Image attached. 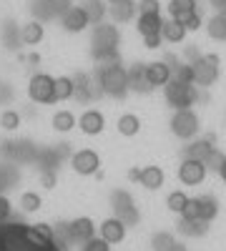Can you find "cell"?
<instances>
[{
  "instance_id": "1",
  "label": "cell",
  "mask_w": 226,
  "mask_h": 251,
  "mask_svg": "<svg viewBox=\"0 0 226 251\" xmlns=\"http://www.w3.org/2000/svg\"><path fill=\"white\" fill-rule=\"evenodd\" d=\"M199 86L194 83H178V80H169L163 86V96H166V103L174 111H186L191 106H196L199 100Z\"/></svg>"
},
{
  "instance_id": "2",
  "label": "cell",
  "mask_w": 226,
  "mask_h": 251,
  "mask_svg": "<svg viewBox=\"0 0 226 251\" xmlns=\"http://www.w3.org/2000/svg\"><path fill=\"white\" fill-rule=\"evenodd\" d=\"M169 126H171V133L176 138H181V141H194L199 136V131H201V121H199V116H196L194 108L176 111L171 116V123Z\"/></svg>"
},
{
  "instance_id": "3",
  "label": "cell",
  "mask_w": 226,
  "mask_h": 251,
  "mask_svg": "<svg viewBox=\"0 0 226 251\" xmlns=\"http://www.w3.org/2000/svg\"><path fill=\"white\" fill-rule=\"evenodd\" d=\"M194 71V86L199 88H209L219 78V55H201L199 60L191 63Z\"/></svg>"
},
{
  "instance_id": "4",
  "label": "cell",
  "mask_w": 226,
  "mask_h": 251,
  "mask_svg": "<svg viewBox=\"0 0 226 251\" xmlns=\"http://www.w3.org/2000/svg\"><path fill=\"white\" fill-rule=\"evenodd\" d=\"M100 86H103L106 93L111 96H123L131 86H128V71L118 66V63H113V66H106L103 71H100Z\"/></svg>"
},
{
  "instance_id": "5",
  "label": "cell",
  "mask_w": 226,
  "mask_h": 251,
  "mask_svg": "<svg viewBox=\"0 0 226 251\" xmlns=\"http://www.w3.org/2000/svg\"><path fill=\"white\" fill-rule=\"evenodd\" d=\"M206 163L203 161H196V158H183L181 166H178V178L183 186H199L203 183V178H206Z\"/></svg>"
},
{
  "instance_id": "6",
  "label": "cell",
  "mask_w": 226,
  "mask_h": 251,
  "mask_svg": "<svg viewBox=\"0 0 226 251\" xmlns=\"http://www.w3.org/2000/svg\"><path fill=\"white\" fill-rule=\"evenodd\" d=\"M28 91H30V98H33V100H38V103H50V100H55V78L38 73V75L30 80Z\"/></svg>"
},
{
  "instance_id": "7",
  "label": "cell",
  "mask_w": 226,
  "mask_h": 251,
  "mask_svg": "<svg viewBox=\"0 0 226 251\" xmlns=\"http://www.w3.org/2000/svg\"><path fill=\"white\" fill-rule=\"evenodd\" d=\"M143 75H146V80H149L151 88H163V86L171 80V66H169L166 60L146 63V66H143Z\"/></svg>"
},
{
  "instance_id": "8",
  "label": "cell",
  "mask_w": 226,
  "mask_h": 251,
  "mask_svg": "<svg viewBox=\"0 0 226 251\" xmlns=\"http://www.w3.org/2000/svg\"><path fill=\"white\" fill-rule=\"evenodd\" d=\"M91 25V18L83 8H68L63 13V28L71 30V33H80Z\"/></svg>"
},
{
  "instance_id": "9",
  "label": "cell",
  "mask_w": 226,
  "mask_h": 251,
  "mask_svg": "<svg viewBox=\"0 0 226 251\" xmlns=\"http://www.w3.org/2000/svg\"><path fill=\"white\" fill-rule=\"evenodd\" d=\"M186 28H183V23L178 18H166L163 20V28H161V38H163V43H183V38H186Z\"/></svg>"
},
{
  "instance_id": "10",
  "label": "cell",
  "mask_w": 226,
  "mask_h": 251,
  "mask_svg": "<svg viewBox=\"0 0 226 251\" xmlns=\"http://www.w3.org/2000/svg\"><path fill=\"white\" fill-rule=\"evenodd\" d=\"M118 43V30L113 25H98L96 28V46H98V55L103 53H113Z\"/></svg>"
},
{
  "instance_id": "11",
  "label": "cell",
  "mask_w": 226,
  "mask_h": 251,
  "mask_svg": "<svg viewBox=\"0 0 226 251\" xmlns=\"http://www.w3.org/2000/svg\"><path fill=\"white\" fill-rule=\"evenodd\" d=\"M98 166H100V158H98V153H96V151H91V149L78 151V153L73 156V169H75L78 174H83V176H88V174L98 171Z\"/></svg>"
},
{
  "instance_id": "12",
  "label": "cell",
  "mask_w": 226,
  "mask_h": 251,
  "mask_svg": "<svg viewBox=\"0 0 226 251\" xmlns=\"http://www.w3.org/2000/svg\"><path fill=\"white\" fill-rule=\"evenodd\" d=\"M163 169L161 166H143L141 169V176H138V183L143 188H149V191H158V188L163 186Z\"/></svg>"
},
{
  "instance_id": "13",
  "label": "cell",
  "mask_w": 226,
  "mask_h": 251,
  "mask_svg": "<svg viewBox=\"0 0 226 251\" xmlns=\"http://www.w3.org/2000/svg\"><path fill=\"white\" fill-rule=\"evenodd\" d=\"M116 201H118V206H116V211H118V219L123 221V224H138V211H136V206H133V199L131 196H126V194H116Z\"/></svg>"
},
{
  "instance_id": "14",
  "label": "cell",
  "mask_w": 226,
  "mask_h": 251,
  "mask_svg": "<svg viewBox=\"0 0 226 251\" xmlns=\"http://www.w3.org/2000/svg\"><path fill=\"white\" fill-rule=\"evenodd\" d=\"M100 236H103V241H108V244H118V241H123V236H126V224H123L121 219H106L103 226H100Z\"/></svg>"
},
{
  "instance_id": "15",
  "label": "cell",
  "mask_w": 226,
  "mask_h": 251,
  "mask_svg": "<svg viewBox=\"0 0 226 251\" xmlns=\"http://www.w3.org/2000/svg\"><path fill=\"white\" fill-rule=\"evenodd\" d=\"M136 28H138V33H141L143 38H146V35H158V33H161V28H163V18H161V13L138 15Z\"/></svg>"
},
{
  "instance_id": "16",
  "label": "cell",
  "mask_w": 226,
  "mask_h": 251,
  "mask_svg": "<svg viewBox=\"0 0 226 251\" xmlns=\"http://www.w3.org/2000/svg\"><path fill=\"white\" fill-rule=\"evenodd\" d=\"M214 151L211 138H201V141H191L183 149V158H196V161H206V156Z\"/></svg>"
},
{
  "instance_id": "17",
  "label": "cell",
  "mask_w": 226,
  "mask_h": 251,
  "mask_svg": "<svg viewBox=\"0 0 226 251\" xmlns=\"http://www.w3.org/2000/svg\"><path fill=\"white\" fill-rule=\"evenodd\" d=\"M103 116H100L98 111H86L83 116H80V128H83L88 136H96L103 131Z\"/></svg>"
},
{
  "instance_id": "18",
  "label": "cell",
  "mask_w": 226,
  "mask_h": 251,
  "mask_svg": "<svg viewBox=\"0 0 226 251\" xmlns=\"http://www.w3.org/2000/svg\"><path fill=\"white\" fill-rule=\"evenodd\" d=\"M219 214V201L214 196H199V219L211 224Z\"/></svg>"
},
{
  "instance_id": "19",
  "label": "cell",
  "mask_w": 226,
  "mask_h": 251,
  "mask_svg": "<svg viewBox=\"0 0 226 251\" xmlns=\"http://www.w3.org/2000/svg\"><path fill=\"white\" fill-rule=\"evenodd\" d=\"M138 13V8L133 5V0H126V3H111V15L116 23H128V20Z\"/></svg>"
},
{
  "instance_id": "20",
  "label": "cell",
  "mask_w": 226,
  "mask_h": 251,
  "mask_svg": "<svg viewBox=\"0 0 226 251\" xmlns=\"http://www.w3.org/2000/svg\"><path fill=\"white\" fill-rule=\"evenodd\" d=\"M151 246H153V251H186L183 249L171 234H166V231H161V234H156L153 239H151Z\"/></svg>"
},
{
  "instance_id": "21",
  "label": "cell",
  "mask_w": 226,
  "mask_h": 251,
  "mask_svg": "<svg viewBox=\"0 0 226 251\" xmlns=\"http://www.w3.org/2000/svg\"><path fill=\"white\" fill-rule=\"evenodd\" d=\"M169 18H186L189 13H196V0H169Z\"/></svg>"
},
{
  "instance_id": "22",
  "label": "cell",
  "mask_w": 226,
  "mask_h": 251,
  "mask_svg": "<svg viewBox=\"0 0 226 251\" xmlns=\"http://www.w3.org/2000/svg\"><path fill=\"white\" fill-rule=\"evenodd\" d=\"M206 30H209V38H214V40H226V15H224V13L211 15L209 23H206Z\"/></svg>"
},
{
  "instance_id": "23",
  "label": "cell",
  "mask_w": 226,
  "mask_h": 251,
  "mask_svg": "<svg viewBox=\"0 0 226 251\" xmlns=\"http://www.w3.org/2000/svg\"><path fill=\"white\" fill-rule=\"evenodd\" d=\"M128 86H131L133 91H138V93H146V91H151V86H149L146 75H143V63L128 71Z\"/></svg>"
},
{
  "instance_id": "24",
  "label": "cell",
  "mask_w": 226,
  "mask_h": 251,
  "mask_svg": "<svg viewBox=\"0 0 226 251\" xmlns=\"http://www.w3.org/2000/svg\"><path fill=\"white\" fill-rule=\"evenodd\" d=\"M118 131H121L123 136H136V133L141 131V121H138V116H133V113L121 116V118H118Z\"/></svg>"
},
{
  "instance_id": "25",
  "label": "cell",
  "mask_w": 226,
  "mask_h": 251,
  "mask_svg": "<svg viewBox=\"0 0 226 251\" xmlns=\"http://www.w3.org/2000/svg\"><path fill=\"white\" fill-rule=\"evenodd\" d=\"M189 201H191V199L183 194V191H171L169 199H166V206H169V211H171V214H178V216H181V214H183V208L189 206Z\"/></svg>"
},
{
  "instance_id": "26",
  "label": "cell",
  "mask_w": 226,
  "mask_h": 251,
  "mask_svg": "<svg viewBox=\"0 0 226 251\" xmlns=\"http://www.w3.org/2000/svg\"><path fill=\"white\" fill-rule=\"evenodd\" d=\"M178 231L186 234V236H203V234L209 231V224H206V221H183V219H181Z\"/></svg>"
},
{
  "instance_id": "27",
  "label": "cell",
  "mask_w": 226,
  "mask_h": 251,
  "mask_svg": "<svg viewBox=\"0 0 226 251\" xmlns=\"http://www.w3.org/2000/svg\"><path fill=\"white\" fill-rule=\"evenodd\" d=\"M73 234H75V239H80V241L93 239V224H91L88 219H78V221L73 224Z\"/></svg>"
},
{
  "instance_id": "28",
  "label": "cell",
  "mask_w": 226,
  "mask_h": 251,
  "mask_svg": "<svg viewBox=\"0 0 226 251\" xmlns=\"http://www.w3.org/2000/svg\"><path fill=\"white\" fill-rule=\"evenodd\" d=\"M83 10L88 13V18H91V23H98L100 18L106 15V5L100 3V0H86V5H83Z\"/></svg>"
},
{
  "instance_id": "29",
  "label": "cell",
  "mask_w": 226,
  "mask_h": 251,
  "mask_svg": "<svg viewBox=\"0 0 226 251\" xmlns=\"http://www.w3.org/2000/svg\"><path fill=\"white\" fill-rule=\"evenodd\" d=\"M20 35H23V40L28 46H33V43H38V40L43 38V25H40V23H28Z\"/></svg>"
},
{
  "instance_id": "30",
  "label": "cell",
  "mask_w": 226,
  "mask_h": 251,
  "mask_svg": "<svg viewBox=\"0 0 226 251\" xmlns=\"http://www.w3.org/2000/svg\"><path fill=\"white\" fill-rule=\"evenodd\" d=\"M53 126H55L58 131H71L73 126H75V118H73L71 111H58L55 118H53Z\"/></svg>"
},
{
  "instance_id": "31",
  "label": "cell",
  "mask_w": 226,
  "mask_h": 251,
  "mask_svg": "<svg viewBox=\"0 0 226 251\" xmlns=\"http://www.w3.org/2000/svg\"><path fill=\"white\" fill-rule=\"evenodd\" d=\"M73 80H68V78H58L55 80V100H66V98H71L73 96Z\"/></svg>"
},
{
  "instance_id": "32",
  "label": "cell",
  "mask_w": 226,
  "mask_h": 251,
  "mask_svg": "<svg viewBox=\"0 0 226 251\" xmlns=\"http://www.w3.org/2000/svg\"><path fill=\"white\" fill-rule=\"evenodd\" d=\"M224 158H226V156H224L219 149H214V151L206 156V161H203V163H206V169H209V171H216V174H219V169H221Z\"/></svg>"
},
{
  "instance_id": "33",
  "label": "cell",
  "mask_w": 226,
  "mask_h": 251,
  "mask_svg": "<svg viewBox=\"0 0 226 251\" xmlns=\"http://www.w3.org/2000/svg\"><path fill=\"white\" fill-rule=\"evenodd\" d=\"M138 8V15H151V13H161V3L158 0H141L136 5Z\"/></svg>"
},
{
  "instance_id": "34",
  "label": "cell",
  "mask_w": 226,
  "mask_h": 251,
  "mask_svg": "<svg viewBox=\"0 0 226 251\" xmlns=\"http://www.w3.org/2000/svg\"><path fill=\"white\" fill-rule=\"evenodd\" d=\"M181 219H183V221H201V219H199V199H191V201H189V206L183 208Z\"/></svg>"
},
{
  "instance_id": "35",
  "label": "cell",
  "mask_w": 226,
  "mask_h": 251,
  "mask_svg": "<svg viewBox=\"0 0 226 251\" xmlns=\"http://www.w3.org/2000/svg\"><path fill=\"white\" fill-rule=\"evenodd\" d=\"M181 23H183V28H186L189 33L199 30V28H201V15H199V10H196V13H189L186 18H181Z\"/></svg>"
},
{
  "instance_id": "36",
  "label": "cell",
  "mask_w": 226,
  "mask_h": 251,
  "mask_svg": "<svg viewBox=\"0 0 226 251\" xmlns=\"http://www.w3.org/2000/svg\"><path fill=\"white\" fill-rule=\"evenodd\" d=\"M83 251H111V249H108V241L103 239H88Z\"/></svg>"
},
{
  "instance_id": "37",
  "label": "cell",
  "mask_w": 226,
  "mask_h": 251,
  "mask_svg": "<svg viewBox=\"0 0 226 251\" xmlns=\"http://www.w3.org/2000/svg\"><path fill=\"white\" fill-rule=\"evenodd\" d=\"M161 43H163L161 33H158V35H146V38H143V46H146L149 50H156V48H161Z\"/></svg>"
},
{
  "instance_id": "38",
  "label": "cell",
  "mask_w": 226,
  "mask_h": 251,
  "mask_svg": "<svg viewBox=\"0 0 226 251\" xmlns=\"http://www.w3.org/2000/svg\"><path fill=\"white\" fill-rule=\"evenodd\" d=\"M3 126L5 128H15L18 126V113H3Z\"/></svg>"
},
{
  "instance_id": "39",
  "label": "cell",
  "mask_w": 226,
  "mask_h": 251,
  "mask_svg": "<svg viewBox=\"0 0 226 251\" xmlns=\"http://www.w3.org/2000/svg\"><path fill=\"white\" fill-rule=\"evenodd\" d=\"M23 206L28 208V211H35V208H38V196H35V194H28V196L23 199Z\"/></svg>"
},
{
  "instance_id": "40",
  "label": "cell",
  "mask_w": 226,
  "mask_h": 251,
  "mask_svg": "<svg viewBox=\"0 0 226 251\" xmlns=\"http://www.w3.org/2000/svg\"><path fill=\"white\" fill-rule=\"evenodd\" d=\"M209 3H211L219 13H224V10H226V0H209Z\"/></svg>"
},
{
  "instance_id": "41",
  "label": "cell",
  "mask_w": 226,
  "mask_h": 251,
  "mask_svg": "<svg viewBox=\"0 0 226 251\" xmlns=\"http://www.w3.org/2000/svg\"><path fill=\"white\" fill-rule=\"evenodd\" d=\"M219 176L226 181V158H224V163H221V169H219Z\"/></svg>"
},
{
  "instance_id": "42",
  "label": "cell",
  "mask_w": 226,
  "mask_h": 251,
  "mask_svg": "<svg viewBox=\"0 0 226 251\" xmlns=\"http://www.w3.org/2000/svg\"><path fill=\"white\" fill-rule=\"evenodd\" d=\"M108 3H126V0H108Z\"/></svg>"
}]
</instances>
